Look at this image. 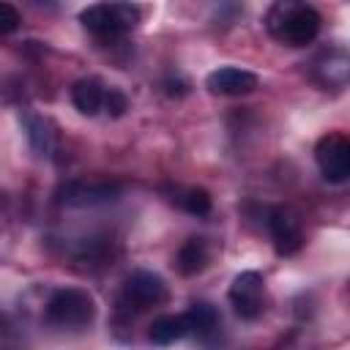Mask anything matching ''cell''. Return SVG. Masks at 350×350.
Here are the masks:
<instances>
[{"mask_svg": "<svg viewBox=\"0 0 350 350\" xmlns=\"http://www.w3.org/2000/svg\"><path fill=\"white\" fill-rule=\"evenodd\" d=\"M320 14L306 3H276L268 11V30L287 46H306L320 33Z\"/></svg>", "mask_w": 350, "mask_h": 350, "instance_id": "6da1fadb", "label": "cell"}, {"mask_svg": "<svg viewBox=\"0 0 350 350\" xmlns=\"http://www.w3.org/2000/svg\"><path fill=\"white\" fill-rule=\"evenodd\" d=\"M44 317L49 325L63 328V331L85 328L96 317V301L82 287H60L49 295V301L44 306Z\"/></svg>", "mask_w": 350, "mask_h": 350, "instance_id": "7a4b0ae2", "label": "cell"}, {"mask_svg": "<svg viewBox=\"0 0 350 350\" xmlns=\"http://www.w3.org/2000/svg\"><path fill=\"white\" fill-rule=\"evenodd\" d=\"M139 16L142 11L129 3H96L79 14L82 25L98 41H118L123 33H129L139 22Z\"/></svg>", "mask_w": 350, "mask_h": 350, "instance_id": "3957f363", "label": "cell"}, {"mask_svg": "<svg viewBox=\"0 0 350 350\" xmlns=\"http://www.w3.org/2000/svg\"><path fill=\"white\" fill-rule=\"evenodd\" d=\"M314 159L328 183H345L350 178V139L339 131H331L317 139Z\"/></svg>", "mask_w": 350, "mask_h": 350, "instance_id": "277c9868", "label": "cell"}, {"mask_svg": "<svg viewBox=\"0 0 350 350\" xmlns=\"http://www.w3.org/2000/svg\"><path fill=\"white\" fill-rule=\"evenodd\" d=\"M123 191V186L118 180H107V178H90V180H68L57 189V200L63 205L71 208H88V205H104L118 200Z\"/></svg>", "mask_w": 350, "mask_h": 350, "instance_id": "5b68a950", "label": "cell"}, {"mask_svg": "<svg viewBox=\"0 0 350 350\" xmlns=\"http://www.w3.org/2000/svg\"><path fill=\"white\" fill-rule=\"evenodd\" d=\"M265 279L257 271H243L230 284V304L241 320H257L265 309Z\"/></svg>", "mask_w": 350, "mask_h": 350, "instance_id": "8992f818", "label": "cell"}, {"mask_svg": "<svg viewBox=\"0 0 350 350\" xmlns=\"http://www.w3.org/2000/svg\"><path fill=\"white\" fill-rule=\"evenodd\" d=\"M268 232L273 241V249L282 257L295 254L304 246V230H301V219L293 208L287 205H276L268 211Z\"/></svg>", "mask_w": 350, "mask_h": 350, "instance_id": "52a82bcc", "label": "cell"}, {"mask_svg": "<svg viewBox=\"0 0 350 350\" xmlns=\"http://www.w3.org/2000/svg\"><path fill=\"white\" fill-rule=\"evenodd\" d=\"M123 295L126 301L134 306V309H150V306H159L167 301V284L159 273H150V271H134L129 279H126V287H123Z\"/></svg>", "mask_w": 350, "mask_h": 350, "instance_id": "ba28073f", "label": "cell"}, {"mask_svg": "<svg viewBox=\"0 0 350 350\" xmlns=\"http://www.w3.org/2000/svg\"><path fill=\"white\" fill-rule=\"evenodd\" d=\"M205 85H208L211 93H219V96H246L260 85V79H257V74H252L246 68L221 66V68L208 74Z\"/></svg>", "mask_w": 350, "mask_h": 350, "instance_id": "9c48e42d", "label": "cell"}, {"mask_svg": "<svg viewBox=\"0 0 350 350\" xmlns=\"http://www.w3.org/2000/svg\"><path fill=\"white\" fill-rule=\"evenodd\" d=\"M347 71H350V60L342 46H334L314 60V77L323 88H345Z\"/></svg>", "mask_w": 350, "mask_h": 350, "instance_id": "30bf717a", "label": "cell"}, {"mask_svg": "<svg viewBox=\"0 0 350 350\" xmlns=\"http://www.w3.org/2000/svg\"><path fill=\"white\" fill-rule=\"evenodd\" d=\"M183 320H186L189 334H197L200 339L213 336V334L219 331V325H221L219 309H216L213 304H208V301H197V304H191V306L186 309Z\"/></svg>", "mask_w": 350, "mask_h": 350, "instance_id": "8fae6325", "label": "cell"}, {"mask_svg": "<svg viewBox=\"0 0 350 350\" xmlns=\"http://www.w3.org/2000/svg\"><path fill=\"white\" fill-rule=\"evenodd\" d=\"M71 104L82 115H96L104 107V85L96 77H82L71 85Z\"/></svg>", "mask_w": 350, "mask_h": 350, "instance_id": "7c38bea8", "label": "cell"}, {"mask_svg": "<svg viewBox=\"0 0 350 350\" xmlns=\"http://www.w3.org/2000/svg\"><path fill=\"white\" fill-rule=\"evenodd\" d=\"M205 262H208V246H205L202 238H189V241L178 249V254H175V268H178V273H183V276L200 273V271L205 268Z\"/></svg>", "mask_w": 350, "mask_h": 350, "instance_id": "4fadbf2b", "label": "cell"}, {"mask_svg": "<svg viewBox=\"0 0 350 350\" xmlns=\"http://www.w3.org/2000/svg\"><path fill=\"white\" fill-rule=\"evenodd\" d=\"M186 334H189V328H186L183 314H161V317H156V320L150 323L148 339H150L153 345L164 347V345H172V342H178V339H183Z\"/></svg>", "mask_w": 350, "mask_h": 350, "instance_id": "5bb4252c", "label": "cell"}, {"mask_svg": "<svg viewBox=\"0 0 350 350\" xmlns=\"http://www.w3.org/2000/svg\"><path fill=\"white\" fill-rule=\"evenodd\" d=\"M183 208L191 213V216H208L211 213V208H213V200H211V194L205 191V189H189L186 194H183Z\"/></svg>", "mask_w": 350, "mask_h": 350, "instance_id": "9a60e30c", "label": "cell"}, {"mask_svg": "<svg viewBox=\"0 0 350 350\" xmlns=\"http://www.w3.org/2000/svg\"><path fill=\"white\" fill-rule=\"evenodd\" d=\"M27 137L33 142V148L38 153H46L49 145H52V131H46V120L44 118H27Z\"/></svg>", "mask_w": 350, "mask_h": 350, "instance_id": "2e32d148", "label": "cell"}, {"mask_svg": "<svg viewBox=\"0 0 350 350\" xmlns=\"http://www.w3.org/2000/svg\"><path fill=\"white\" fill-rule=\"evenodd\" d=\"M101 109H107L109 118H120V115L129 109L126 93L118 90V88H107V90H104V107H101Z\"/></svg>", "mask_w": 350, "mask_h": 350, "instance_id": "e0dca14e", "label": "cell"}, {"mask_svg": "<svg viewBox=\"0 0 350 350\" xmlns=\"http://www.w3.org/2000/svg\"><path fill=\"white\" fill-rule=\"evenodd\" d=\"M19 25H22V14L11 3H0V38L19 30Z\"/></svg>", "mask_w": 350, "mask_h": 350, "instance_id": "ac0fdd59", "label": "cell"}, {"mask_svg": "<svg viewBox=\"0 0 350 350\" xmlns=\"http://www.w3.org/2000/svg\"><path fill=\"white\" fill-rule=\"evenodd\" d=\"M0 336H3V314H0Z\"/></svg>", "mask_w": 350, "mask_h": 350, "instance_id": "d6986e66", "label": "cell"}]
</instances>
